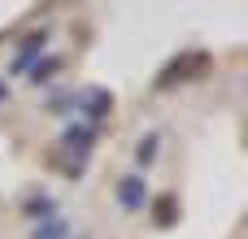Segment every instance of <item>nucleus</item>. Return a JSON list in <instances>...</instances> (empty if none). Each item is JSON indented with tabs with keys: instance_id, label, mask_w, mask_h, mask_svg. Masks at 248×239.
I'll return each instance as SVG.
<instances>
[{
	"instance_id": "obj_1",
	"label": "nucleus",
	"mask_w": 248,
	"mask_h": 239,
	"mask_svg": "<svg viewBox=\"0 0 248 239\" xmlns=\"http://www.w3.org/2000/svg\"><path fill=\"white\" fill-rule=\"evenodd\" d=\"M122 200H126V205H135V200H140V183H135V179H126V183H122Z\"/></svg>"
}]
</instances>
